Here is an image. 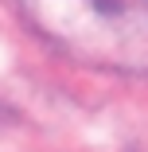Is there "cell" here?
Here are the masks:
<instances>
[{
    "instance_id": "cell-1",
    "label": "cell",
    "mask_w": 148,
    "mask_h": 152,
    "mask_svg": "<svg viewBox=\"0 0 148 152\" xmlns=\"http://www.w3.org/2000/svg\"><path fill=\"white\" fill-rule=\"evenodd\" d=\"M20 12L58 55L105 74L148 78V0H20Z\"/></svg>"
}]
</instances>
